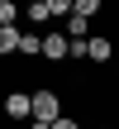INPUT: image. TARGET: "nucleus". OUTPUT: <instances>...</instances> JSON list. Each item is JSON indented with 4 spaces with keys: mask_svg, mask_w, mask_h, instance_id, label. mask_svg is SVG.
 Returning <instances> with one entry per match:
<instances>
[{
    "mask_svg": "<svg viewBox=\"0 0 119 129\" xmlns=\"http://www.w3.org/2000/svg\"><path fill=\"white\" fill-rule=\"evenodd\" d=\"M33 120H38V124H57V120H62V96L48 91V86H38V91H33Z\"/></svg>",
    "mask_w": 119,
    "mask_h": 129,
    "instance_id": "f257e3e1",
    "label": "nucleus"
},
{
    "mask_svg": "<svg viewBox=\"0 0 119 129\" xmlns=\"http://www.w3.org/2000/svg\"><path fill=\"white\" fill-rule=\"evenodd\" d=\"M5 115L10 120H33V91H10L5 96Z\"/></svg>",
    "mask_w": 119,
    "mask_h": 129,
    "instance_id": "f03ea898",
    "label": "nucleus"
},
{
    "mask_svg": "<svg viewBox=\"0 0 119 129\" xmlns=\"http://www.w3.org/2000/svg\"><path fill=\"white\" fill-rule=\"evenodd\" d=\"M43 57H48V62L72 57V38H67V34H43Z\"/></svg>",
    "mask_w": 119,
    "mask_h": 129,
    "instance_id": "7ed1b4c3",
    "label": "nucleus"
},
{
    "mask_svg": "<svg viewBox=\"0 0 119 129\" xmlns=\"http://www.w3.org/2000/svg\"><path fill=\"white\" fill-rule=\"evenodd\" d=\"M86 57H91V62H114V38L95 34V38H91V48H86Z\"/></svg>",
    "mask_w": 119,
    "mask_h": 129,
    "instance_id": "20e7f679",
    "label": "nucleus"
},
{
    "mask_svg": "<svg viewBox=\"0 0 119 129\" xmlns=\"http://www.w3.org/2000/svg\"><path fill=\"white\" fill-rule=\"evenodd\" d=\"M19 43H24V34H19L14 24H5V29H0V57H5V53H19Z\"/></svg>",
    "mask_w": 119,
    "mask_h": 129,
    "instance_id": "39448f33",
    "label": "nucleus"
},
{
    "mask_svg": "<svg viewBox=\"0 0 119 129\" xmlns=\"http://www.w3.org/2000/svg\"><path fill=\"white\" fill-rule=\"evenodd\" d=\"M72 14H81V19H95V14H100V0H72Z\"/></svg>",
    "mask_w": 119,
    "mask_h": 129,
    "instance_id": "423d86ee",
    "label": "nucleus"
},
{
    "mask_svg": "<svg viewBox=\"0 0 119 129\" xmlns=\"http://www.w3.org/2000/svg\"><path fill=\"white\" fill-rule=\"evenodd\" d=\"M19 53H24V57H43V38H38V34H24Z\"/></svg>",
    "mask_w": 119,
    "mask_h": 129,
    "instance_id": "0eeeda50",
    "label": "nucleus"
},
{
    "mask_svg": "<svg viewBox=\"0 0 119 129\" xmlns=\"http://www.w3.org/2000/svg\"><path fill=\"white\" fill-rule=\"evenodd\" d=\"M24 14H29L33 24H48V19H52V14H48V0H33V5H29Z\"/></svg>",
    "mask_w": 119,
    "mask_h": 129,
    "instance_id": "6e6552de",
    "label": "nucleus"
},
{
    "mask_svg": "<svg viewBox=\"0 0 119 129\" xmlns=\"http://www.w3.org/2000/svg\"><path fill=\"white\" fill-rule=\"evenodd\" d=\"M86 24H91V19H81V14H72V19H67V38H86Z\"/></svg>",
    "mask_w": 119,
    "mask_h": 129,
    "instance_id": "1a4fd4ad",
    "label": "nucleus"
},
{
    "mask_svg": "<svg viewBox=\"0 0 119 129\" xmlns=\"http://www.w3.org/2000/svg\"><path fill=\"white\" fill-rule=\"evenodd\" d=\"M48 14H67L72 19V0H48Z\"/></svg>",
    "mask_w": 119,
    "mask_h": 129,
    "instance_id": "9d476101",
    "label": "nucleus"
},
{
    "mask_svg": "<svg viewBox=\"0 0 119 129\" xmlns=\"http://www.w3.org/2000/svg\"><path fill=\"white\" fill-rule=\"evenodd\" d=\"M52 129H81V124H76L72 115H62V120H57V124H52Z\"/></svg>",
    "mask_w": 119,
    "mask_h": 129,
    "instance_id": "9b49d317",
    "label": "nucleus"
},
{
    "mask_svg": "<svg viewBox=\"0 0 119 129\" xmlns=\"http://www.w3.org/2000/svg\"><path fill=\"white\" fill-rule=\"evenodd\" d=\"M29 129H52V124H38V120H29Z\"/></svg>",
    "mask_w": 119,
    "mask_h": 129,
    "instance_id": "f8f14e48",
    "label": "nucleus"
},
{
    "mask_svg": "<svg viewBox=\"0 0 119 129\" xmlns=\"http://www.w3.org/2000/svg\"><path fill=\"white\" fill-rule=\"evenodd\" d=\"M114 77H119V57H114Z\"/></svg>",
    "mask_w": 119,
    "mask_h": 129,
    "instance_id": "ddd939ff",
    "label": "nucleus"
}]
</instances>
